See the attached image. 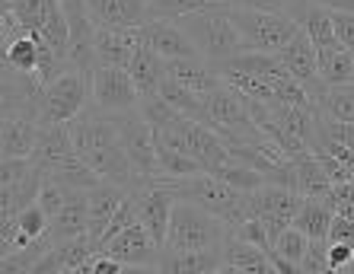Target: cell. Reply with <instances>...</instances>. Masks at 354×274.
Returning <instances> with one entry per match:
<instances>
[{
    "instance_id": "obj_24",
    "label": "cell",
    "mask_w": 354,
    "mask_h": 274,
    "mask_svg": "<svg viewBox=\"0 0 354 274\" xmlns=\"http://www.w3.org/2000/svg\"><path fill=\"white\" fill-rule=\"evenodd\" d=\"M306 249H310V236L304 230H297L294 224L284 233H278L274 236V268H278V274H297Z\"/></svg>"
},
{
    "instance_id": "obj_8",
    "label": "cell",
    "mask_w": 354,
    "mask_h": 274,
    "mask_svg": "<svg viewBox=\"0 0 354 274\" xmlns=\"http://www.w3.org/2000/svg\"><path fill=\"white\" fill-rule=\"evenodd\" d=\"M90 106H96L99 112H109V115L140 106V92L128 74V67L96 64L90 77Z\"/></svg>"
},
{
    "instance_id": "obj_3",
    "label": "cell",
    "mask_w": 354,
    "mask_h": 274,
    "mask_svg": "<svg viewBox=\"0 0 354 274\" xmlns=\"http://www.w3.org/2000/svg\"><path fill=\"white\" fill-rule=\"evenodd\" d=\"M176 23L185 29V35H189L192 45H195V51L207 64L221 67L243 51L239 32L230 19V3H227V0H217V3L198 10V13H189V17H179Z\"/></svg>"
},
{
    "instance_id": "obj_23",
    "label": "cell",
    "mask_w": 354,
    "mask_h": 274,
    "mask_svg": "<svg viewBox=\"0 0 354 274\" xmlns=\"http://www.w3.org/2000/svg\"><path fill=\"white\" fill-rule=\"evenodd\" d=\"M294 191L304 198H326L332 191V179L316 153H304L294 159Z\"/></svg>"
},
{
    "instance_id": "obj_6",
    "label": "cell",
    "mask_w": 354,
    "mask_h": 274,
    "mask_svg": "<svg viewBox=\"0 0 354 274\" xmlns=\"http://www.w3.org/2000/svg\"><path fill=\"white\" fill-rule=\"evenodd\" d=\"M90 77L80 67L61 70L51 84H45V102H41V125L74 121L83 108L90 106Z\"/></svg>"
},
{
    "instance_id": "obj_35",
    "label": "cell",
    "mask_w": 354,
    "mask_h": 274,
    "mask_svg": "<svg viewBox=\"0 0 354 274\" xmlns=\"http://www.w3.org/2000/svg\"><path fill=\"white\" fill-rule=\"evenodd\" d=\"M71 191H74V188H67V185H61V182H55V179H48V175H45V182H41V191H39V204L48 211V217H55V214H58V211L67 204Z\"/></svg>"
},
{
    "instance_id": "obj_42",
    "label": "cell",
    "mask_w": 354,
    "mask_h": 274,
    "mask_svg": "<svg viewBox=\"0 0 354 274\" xmlns=\"http://www.w3.org/2000/svg\"><path fill=\"white\" fill-rule=\"evenodd\" d=\"M284 3H288V13L297 19V23H304L306 13L316 7V0H284Z\"/></svg>"
},
{
    "instance_id": "obj_12",
    "label": "cell",
    "mask_w": 354,
    "mask_h": 274,
    "mask_svg": "<svg viewBox=\"0 0 354 274\" xmlns=\"http://www.w3.org/2000/svg\"><path fill=\"white\" fill-rule=\"evenodd\" d=\"M96 29H138L150 17L147 0H83Z\"/></svg>"
},
{
    "instance_id": "obj_5",
    "label": "cell",
    "mask_w": 354,
    "mask_h": 274,
    "mask_svg": "<svg viewBox=\"0 0 354 274\" xmlns=\"http://www.w3.org/2000/svg\"><path fill=\"white\" fill-rule=\"evenodd\" d=\"M230 19L239 32L243 51H265V55H278L300 29L290 13H274V10L230 7Z\"/></svg>"
},
{
    "instance_id": "obj_39",
    "label": "cell",
    "mask_w": 354,
    "mask_h": 274,
    "mask_svg": "<svg viewBox=\"0 0 354 274\" xmlns=\"http://www.w3.org/2000/svg\"><path fill=\"white\" fill-rule=\"evenodd\" d=\"M329 262H332V274L351 271V265H354V249L348 246V242H329Z\"/></svg>"
},
{
    "instance_id": "obj_14",
    "label": "cell",
    "mask_w": 354,
    "mask_h": 274,
    "mask_svg": "<svg viewBox=\"0 0 354 274\" xmlns=\"http://www.w3.org/2000/svg\"><path fill=\"white\" fill-rule=\"evenodd\" d=\"M83 233H90V198H86V191L74 188L64 208L51 217L45 236H48L51 246H58V242H67L74 236H83Z\"/></svg>"
},
{
    "instance_id": "obj_25",
    "label": "cell",
    "mask_w": 354,
    "mask_h": 274,
    "mask_svg": "<svg viewBox=\"0 0 354 274\" xmlns=\"http://www.w3.org/2000/svg\"><path fill=\"white\" fill-rule=\"evenodd\" d=\"M335 211L329 208L326 198H304L300 201V211L294 217V226L304 230L310 239H329V226Z\"/></svg>"
},
{
    "instance_id": "obj_21",
    "label": "cell",
    "mask_w": 354,
    "mask_h": 274,
    "mask_svg": "<svg viewBox=\"0 0 354 274\" xmlns=\"http://www.w3.org/2000/svg\"><path fill=\"white\" fill-rule=\"evenodd\" d=\"M124 195H128V188L112 182H99L96 188L86 191V198H90V236L99 242V249H102V233H106L112 214L118 211V204L124 201Z\"/></svg>"
},
{
    "instance_id": "obj_40",
    "label": "cell",
    "mask_w": 354,
    "mask_h": 274,
    "mask_svg": "<svg viewBox=\"0 0 354 274\" xmlns=\"http://www.w3.org/2000/svg\"><path fill=\"white\" fill-rule=\"evenodd\" d=\"M329 242H348V246L354 249V220H351V217H342V214L332 217Z\"/></svg>"
},
{
    "instance_id": "obj_43",
    "label": "cell",
    "mask_w": 354,
    "mask_h": 274,
    "mask_svg": "<svg viewBox=\"0 0 354 274\" xmlns=\"http://www.w3.org/2000/svg\"><path fill=\"white\" fill-rule=\"evenodd\" d=\"M316 7H326V10H351V13H354V0H316Z\"/></svg>"
},
{
    "instance_id": "obj_30",
    "label": "cell",
    "mask_w": 354,
    "mask_h": 274,
    "mask_svg": "<svg viewBox=\"0 0 354 274\" xmlns=\"http://www.w3.org/2000/svg\"><path fill=\"white\" fill-rule=\"evenodd\" d=\"M147 3H150V17L153 19H179V17H189V13L211 7L217 0H147Z\"/></svg>"
},
{
    "instance_id": "obj_16",
    "label": "cell",
    "mask_w": 354,
    "mask_h": 274,
    "mask_svg": "<svg viewBox=\"0 0 354 274\" xmlns=\"http://www.w3.org/2000/svg\"><path fill=\"white\" fill-rule=\"evenodd\" d=\"M221 271L223 274H272L278 268H274V258L265 249H259V246H252L246 239H236V236H227Z\"/></svg>"
},
{
    "instance_id": "obj_1",
    "label": "cell",
    "mask_w": 354,
    "mask_h": 274,
    "mask_svg": "<svg viewBox=\"0 0 354 274\" xmlns=\"http://www.w3.org/2000/svg\"><path fill=\"white\" fill-rule=\"evenodd\" d=\"M71 134H74L77 157L86 159L102 182L131 188L134 169H131V159H128V150H124V141H122L118 115H109V112H99L96 106H86L71 121Z\"/></svg>"
},
{
    "instance_id": "obj_9",
    "label": "cell",
    "mask_w": 354,
    "mask_h": 274,
    "mask_svg": "<svg viewBox=\"0 0 354 274\" xmlns=\"http://www.w3.org/2000/svg\"><path fill=\"white\" fill-rule=\"evenodd\" d=\"M102 252L112 258H118L128 271H160V255H163V246H160L150 230L144 224H131L124 226L118 236L102 242Z\"/></svg>"
},
{
    "instance_id": "obj_13",
    "label": "cell",
    "mask_w": 354,
    "mask_h": 274,
    "mask_svg": "<svg viewBox=\"0 0 354 274\" xmlns=\"http://www.w3.org/2000/svg\"><path fill=\"white\" fill-rule=\"evenodd\" d=\"M138 35L147 48H153L163 58H192V55H198L192 39L176 19H147L144 26H138Z\"/></svg>"
},
{
    "instance_id": "obj_36",
    "label": "cell",
    "mask_w": 354,
    "mask_h": 274,
    "mask_svg": "<svg viewBox=\"0 0 354 274\" xmlns=\"http://www.w3.org/2000/svg\"><path fill=\"white\" fill-rule=\"evenodd\" d=\"M131 224H138V204H134L131 191H128V195H124V201L118 204V211L112 214V220H109L106 233H102V242L112 239V236H118V233H122L124 226H131ZM99 252H102V249H99Z\"/></svg>"
},
{
    "instance_id": "obj_44",
    "label": "cell",
    "mask_w": 354,
    "mask_h": 274,
    "mask_svg": "<svg viewBox=\"0 0 354 274\" xmlns=\"http://www.w3.org/2000/svg\"><path fill=\"white\" fill-rule=\"evenodd\" d=\"M351 86H354V77H351Z\"/></svg>"
},
{
    "instance_id": "obj_31",
    "label": "cell",
    "mask_w": 354,
    "mask_h": 274,
    "mask_svg": "<svg viewBox=\"0 0 354 274\" xmlns=\"http://www.w3.org/2000/svg\"><path fill=\"white\" fill-rule=\"evenodd\" d=\"M51 3H55V0H3V7L13 10L29 32H39L41 29V19H45Z\"/></svg>"
},
{
    "instance_id": "obj_4",
    "label": "cell",
    "mask_w": 354,
    "mask_h": 274,
    "mask_svg": "<svg viewBox=\"0 0 354 274\" xmlns=\"http://www.w3.org/2000/svg\"><path fill=\"white\" fill-rule=\"evenodd\" d=\"M230 236V226L223 224L217 214L198 208L192 201L176 198L173 220L166 233L163 249H217L223 252V242Z\"/></svg>"
},
{
    "instance_id": "obj_28",
    "label": "cell",
    "mask_w": 354,
    "mask_h": 274,
    "mask_svg": "<svg viewBox=\"0 0 354 274\" xmlns=\"http://www.w3.org/2000/svg\"><path fill=\"white\" fill-rule=\"evenodd\" d=\"M39 61H41V42H39V35H32V32L3 48V64L17 67L23 74H35V70H39Z\"/></svg>"
},
{
    "instance_id": "obj_17",
    "label": "cell",
    "mask_w": 354,
    "mask_h": 274,
    "mask_svg": "<svg viewBox=\"0 0 354 274\" xmlns=\"http://www.w3.org/2000/svg\"><path fill=\"white\" fill-rule=\"evenodd\" d=\"M166 74L179 80L182 86H189L198 96H207L221 84V70L214 64H207L201 55H192V58H166Z\"/></svg>"
},
{
    "instance_id": "obj_15",
    "label": "cell",
    "mask_w": 354,
    "mask_h": 274,
    "mask_svg": "<svg viewBox=\"0 0 354 274\" xmlns=\"http://www.w3.org/2000/svg\"><path fill=\"white\" fill-rule=\"evenodd\" d=\"M74 134H71V121H58V125H41L39 128V141L32 150V163L39 169H45V175L58 166L61 159L74 157Z\"/></svg>"
},
{
    "instance_id": "obj_2",
    "label": "cell",
    "mask_w": 354,
    "mask_h": 274,
    "mask_svg": "<svg viewBox=\"0 0 354 274\" xmlns=\"http://www.w3.org/2000/svg\"><path fill=\"white\" fill-rule=\"evenodd\" d=\"M169 188H173L176 198L192 201L198 208L217 214L230 230L236 224H243L246 217H256L252 191L233 188L230 182H223L221 175L214 173H195V175H185V179H169Z\"/></svg>"
},
{
    "instance_id": "obj_20",
    "label": "cell",
    "mask_w": 354,
    "mask_h": 274,
    "mask_svg": "<svg viewBox=\"0 0 354 274\" xmlns=\"http://www.w3.org/2000/svg\"><path fill=\"white\" fill-rule=\"evenodd\" d=\"M128 74H131L134 86H138L140 99H147V96H157L160 84H163V77H166V58H163V55H157L153 48H147L144 42H140V45H138V51L131 55Z\"/></svg>"
},
{
    "instance_id": "obj_22",
    "label": "cell",
    "mask_w": 354,
    "mask_h": 274,
    "mask_svg": "<svg viewBox=\"0 0 354 274\" xmlns=\"http://www.w3.org/2000/svg\"><path fill=\"white\" fill-rule=\"evenodd\" d=\"M39 121L19 115H3V134H0V157L17 159V157H32L35 141H39Z\"/></svg>"
},
{
    "instance_id": "obj_10",
    "label": "cell",
    "mask_w": 354,
    "mask_h": 274,
    "mask_svg": "<svg viewBox=\"0 0 354 274\" xmlns=\"http://www.w3.org/2000/svg\"><path fill=\"white\" fill-rule=\"evenodd\" d=\"M300 201H304L300 191L288 188V185H274V182H265L262 188L252 191V211H256V217L265 224L272 242L278 233H284L294 224L297 211H300Z\"/></svg>"
},
{
    "instance_id": "obj_11",
    "label": "cell",
    "mask_w": 354,
    "mask_h": 274,
    "mask_svg": "<svg viewBox=\"0 0 354 274\" xmlns=\"http://www.w3.org/2000/svg\"><path fill=\"white\" fill-rule=\"evenodd\" d=\"M41 102H45V84L39 77L3 64V96H0L3 115L32 118L41 125Z\"/></svg>"
},
{
    "instance_id": "obj_37",
    "label": "cell",
    "mask_w": 354,
    "mask_h": 274,
    "mask_svg": "<svg viewBox=\"0 0 354 274\" xmlns=\"http://www.w3.org/2000/svg\"><path fill=\"white\" fill-rule=\"evenodd\" d=\"M23 35H29V29L23 26V19H19L10 7H3L0 10V42H3V48L13 45L17 39H23Z\"/></svg>"
},
{
    "instance_id": "obj_29",
    "label": "cell",
    "mask_w": 354,
    "mask_h": 274,
    "mask_svg": "<svg viewBox=\"0 0 354 274\" xmlns=\"http://www.w3.org/2000/svg\"><path fill=\"white\" fill-rule=\"evenodd\" d=\"M319 74L326 84H351L354 77V51L351 48H335L319 58Z\"/></svg>"
},
{
    "instance_id": "obj_33",
    "label": "cell",
    "mask_w": 354,
    "mask_h": 274,
    "mask_svg": "<svg viewBox=\"0 0 354 274\" xmlns=\"http://www.w3.org/2000/svg\"><path fill=\"white\" fill-rule=\"evenodd\" d=\"M300 274H332V262H329V239H310L304 262L297 268Z\"/></svg>"
},
{
    "instance_id": "obj_27",
    "label": "cell",
    "mask_w": 354,
    "mask_h": 274,
    "mask_svg": "<svg viewBox=\"0 0 354 274\" xmlns=\"http://www.w3.org/2000/svg\"><path fill=\"white\" fill-rule=\"evenodd\" d=\"M300 26H304L306 35L313 39L319 58L329 55V51H335V48H342V42H338V35H335V26H332V13L326 7H313Z\"/></svg>"
},
{
    "instance_id": "obj_34",
    "label": "cell",
    "mask_w": 354,
    "mask_h": 274,
    "mask_svg": "<svg viewBox=\"0 0 354 274\" xmlns=\"http://www.w3.org/2000/svg\"><path fill=\"white\" fill-rule=\"evenodd\" d=\"M17 220H19V226L26 230V236L29 239H41L45 233H48V224H51V217H48V211L41 208L39 201H32L29 208H23L17 214Z\"/></svg>"
},
{
    "instance_id": "obj_7",
    "label": "cell",
    "mask_w": 354,
    "mask_h": 274,
    "mask_svg": "<svg viewBox=\"0 0 354 274\" xmlns=\"http://www.w3.org/2000/svg\"><path fill=\"white\" fill-rule=\"evenodd\" d=\"M118 125H122V141H124V150H128V159H131V169H134V182H147V179L160 175L157 131H153V125L144 118L140 106L128 108V112H118Z\"/></svg>"
},
{
    "instance_id": "obj_19",
    "label": "cell",
    "mask_w": 354,
    "mask_h": 274,
    "mask_svg": "<svg viewBox=\"0 0 354 274\" xmlns=\"http://www.w3.org/2000/svg\"><path fill=\"white\" fill-rule=\"evenodd\" d=\"M138 45V29H96V64L128 67Z\"/></svg>"
},
{
    "instance_id": "obj_32",
    "label": "cell",
    "mask_w": 354,
    "mask_h": 274,
    "mask_svg": "<svg viewBox=\"0 0 354 274\" xmlns=\"http://www.w3.org/2000/svg\"><path fill=\"white\" fill-rule=\"evenodd\" d=\"M29 236H26V230L19 226L17 217H0V258L13 255V252L26 249L29 246Z\"/></svg>"
},
{
    "instance_id": "obj_18",
    "label": "cell",
    "mask_w": 354,
    "mask_h": 274,
    "mask_svg": "<svg viewBox=\"0 0 354 274\" xmlns=\"http://www.w3.org/2000/svg\"><path fill=\"white\" fill-rule=\"evenodd\" d=\"M223 252L217 249H163L160 271L163 274H217Z\"/></svg>"
},
{
    "instance_id": "obj_26",
    "label": "cell",
    "mask_w": 354,
    "mask_h": 274,
    "mask_svg": "<svg viewBox=\"0 0 354 274\" xmlns=\"http://www.w3.org/2000/svg\"><path fill=\"white\" fill-rule=\"evenodd\" d=\"M316 115L335 118V121H354V86L351 84H335L326 86L319 99L313 102Z\"/></svg>"
},
{
    "instance_id": "obj_38",
    "label": "cell",
    "mask_w": 354,
    "mask_h": 274,
    "mask_svg": "<svg viewBox=\"0 0 354 274\" xmlns=\"http://www.w3.org/2000/svg\"><path fill=\"white\" fill-rule=\"evenodd\" d=\"M332 13V26H335V35L342 48H351L354 51V13L351 10H329Z\"/></svg>"
},
{
    "instance_id": "obj_41",
    "label": "cell",
    "mask_w": 354,
    "mask_h": 274,
    "mask_svg": "<svg viewBox=\"0 0 354 274\" xmlns=\"http://www.w3.org/2000/svg\"><path fill=\"white\" fill-rule=\"evenodd\" d=\"M230 7H246V10H274V13H288L284 0H227Z\"/></svg>"
}]
</instances>
